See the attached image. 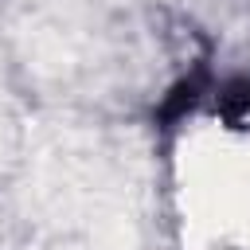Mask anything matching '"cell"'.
<instances>
[{"mask_svg":"<svg viewBox=\"0 0 250 250\" xmlns=\"http://www.w3.org/2000/svg\"><path fill=\"white\" fill-rule=\"evenodd\" d=\"M203 90H207V70L195 66L191 74H184V78L164 94V102H160V109H156V125H160V129H172L176 121H184V117L199 105Z\"/></svg>","mask_w":250,"mask_h":250,"instance_id":"1","label":"cell"},{"mask_svg":"<svg viewBox=\"0 0 250 250\" xmlns=\"http://www.w3.org/2000/svg\"><path fill=\"white\" fill-rule=\"evenodd\" d=\"M219 113L230 125H238V121L250 117V78H234V82H227L219 90Z\"/></svg>","mask_w":250,"mask_h":250,"instance_id":"2","label":"cell"}]
</instances>
